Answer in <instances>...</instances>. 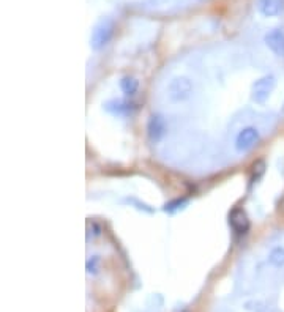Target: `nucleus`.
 I'll return each mask as SVG.
<instances>
[{
  "instance_id": "obj_1",
  "label": "nucleus",
  "mask_w": 284,
  "mask_h": 312,
  "mask_svg": "<svg viewBox=\"0 0 284 312\" xmlns=\"http://www.w3.org/2000/svg\"><path fill=\"white\" fill-rule=\"evenodd\" d=\"M114 36V22L111 19H103L93 27L90 35V46L95 51H100L107 46Z\"/></svg>"
},
{
  "instance_id": "obj_2",
  "label": "nucleus",
  "mask_w": 284,
  "mask_h": 312,
  "mask_svg": "<svg viewBox=\"0 0 284 312\" xmlns=\"http://www.w3.org/2000/svg\"><path fill=\"white\" fill-rule=\"evenodd\" d=\"M276 87V78L273 75H265L259 78L251 88V100L256 104H265L270 95L273 93V90Z\"/></svg>"
},
{
  "instance_id": "obj_3",
  "label": "nucleus",
  "mask_w": 284,
  "mask_h": 312,
  "mask_svg": "<svg viewBox=\"0 0 284 312\" xmlns=\"http://www.w3.org/2000/svg\"><path fill=\"white\" fill-rule=\"evenodd\" d=\"M167 95L174 103L185 101L193 95V82L185 76L174 78L167 85Z\"/></svg>"
},
{
  "instance_id": "obj_4",
  "label": "nucleus",
  "mask_w": 284,
  "mask_h": 312,
  "mask_svg": "<svg viewBox=\"0 0 284 312\" xmlns=\"http://www.w3.org/2000/svg\"><path fill=\"white\" fill-rule=\"evenodd\" d=\"M260 140V133L256 126H246L238 133L237 139H235V150L243 153L251 150L253 147H256Z\"/></svg>"
},
{
  "instance_id": "obj_5",
  "label": "nucleus",
  "mask_w": 284,
  "mask_h": 312,
  "mask_svg": "<svg viewBox=\"0 0 284 312\" xmlns=\"http://www.w3.org/2000/svg\"><path fill=\"white\" fill-rule=\"evenodd\" d=\"M264 43L276 57H284V30L281 29H272L265 33Z\"/></svg>"
},
{
  "instance_id": "obj_6",
  "label": "nucleus",
  "mask_w": 284,
  "mask_h": 312,
  "mask_svg": "<svg viewBox=\"0 0 284 312\" xmlns=\"http://www.w3.org/2000/svg\"><path fill=\"white\" fill-rule=\"evenodd\" d=\"M229 224H231L232 230L237 235H245V233H248V230H250V219H248V216H246L245 210L240 208V207H235V208L231 210Z\"/></svg>"
},
{
  "instance_id": "obj_7",
  "label": "nucleus",
  "mask_w": 284,
  "mask_h": 312,
  "mask_svg": "<svg viewBox=\"0 0 284 312\" xmlns=\"http://www.w3.org/2000/svg\"><path fill=\"white\" fill-rule=\"evenodd\" d=\"M106 111L116 117H129L135 114L136 106L126 100H111L106 103Z\"/></svg>"
},
{
  "instance_id": "obj_8",
  "label": "nucleus",
  "mask_w": 284,
  "mask_h": 312,
  "mask_svg": "<svg viewBox=\"0 0 284 312\" xmlns=\"http://www.w3.org/2000/svg\"><path fill=\"white\" fill-rule=\"evenodd\" d=\"M257 11L264 17H276L284 13V0H257Z\"/></svg>"
},
{
  "instance_id": "obj_9",
  "label": "nucleus",
  "mask_w": 284,
  "mask_h": 312,
  "mask_svg": "<svg viewBox=\"0 0 284 312\" xmlns=\"http://www.w3.org/2000/svg\"><path fill=\"white\" fill-rule=\"evenodd\" d=\"M147 134L151 142H160L166 134V123L160 115H151L147 123Z\"/></svg>"
},
{
  "instance_id": "obj_10",
  "label": "nucleus",
  "mask_w": 284,
  "mask_h": 312,
  "mask_svg": "<svg viewBox=\"0 0 284 312\" xmlns=\"http://www.w3.org/2000/svg\"><path fill=\"white\" fill-rule=\"evenodd\" d=\"M139 88V81L133 76H123L120 79V90L123 91L125 97H135Z\"/></svg>"
},
{
  "instance_id": "obj_11",
  "label": "nucleus",
  "mask_w": 284,
  "mask_h": 312,
  "mask_svg": "<svg viewBox=\"0 0 284 312\" xmlns=\"http://www.w3.org/2000/svg\"><path fill=\"white\" fill-rule=\"evenodd\" d=\"M269 263L275 268L284 267V246H276L269 254Z\"/></svg>"
},
{
  "instance_id": "obj_12",
  "label": "nucleus",
  "mask_w": 284,
  "mask_h": 312,
  "mask_svg": "<svg viewBox=\"0 0 284 312\" xmlns=\"http://www.w3.org/2000/svg\"><path fill=\"white\" fill-rule=\"evenodd\" d=\"M186 204H188V202H186L185 199H177V200H174V202H169V204H166V205H164V211H166V213H174V211H177V210L185 208Z\"/></svg>"
},
{
  "instance_id": "obj_13",
  "label": "nucleus",
  "mask_w": 284,
  "mask_h": 312,
  "mask_svg": "<svg viewBox=\"0 0 284 312\" xmlns=\"http://www.w3.org/2000/svg\"><path fill=\"white\" fill-rule=\"evenodd\" d=\"M98 267H100V257L98 255H93L92 259L87 260V273L89 274H95L98 271Z\"/></svg>"
},
{
  "instance_id": "obj_14",
  "label": "nucleus",
  "mask_w": 284,
  "mask_h": 312,
  "mask_svg": "<svg viewBox=\"0 0 284 312\" xmlns=\"http://www.w3.org/2000/svg\"><path fill=\"white\" fill-rule=\"evenodd\" d=\"M185 312H188V310H185Z\"/></svg>"
}]
</instances>
